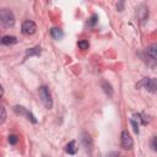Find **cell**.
Masks as SVG:
<instances>
[{
  "label": "cell",
  "instance_id": "6da1fadb",
  "mask_svg": "<svg viewBox=\"0 0 157 157\" xmlns=\"http://www.w3.org/2000/svg\"><path fill=\"white\" fill-rule=\"evenodd\" d=\"M0 22L5 27H12L15 25V15L10 9H0Z\"/></svg>",
  "mask_w": 157,
  "mask_h": 157
},
{
  "label": "cell",
  "instance_id": "7a4b0ae2",
  "mask_svg": "<svg viewBox=\"0 0 157 157\" xmlns=\"http://www.w3.org/2000/svg\"><path fill=\"white\" fill-rule=\"evenodd\" d=\"M38 93H39V98H40L42 103L44 104V107L50 109L53 107V99H52V94H50L49 88L47 86H40L38 90Z\"/></svg>",
  "mask_w": 157,
  "mask_h": 157
},
{
  "label": "cell",
  "instance_id": "3957f363",
  "mask_svg": "<svg viewBox=\"0 0 157 157\" xmlns=\"http://www.w3.org/2000/svg\"><path fill=\"white\" fill-rule=\"evenodd\" d=\"M136 87H144L147 91L155 93L156 92V78L155 77H145L136 85Z\"/></svg>",
  "mask_w": 157,
  "mask_h": 157
},
{
  "label": "cell",
  "instance_id": "277c9868",
  "mask_svg": "<svg viewBox=\"0 0 157 157\" xmlns=\"http://www.w3.org/2000/svg\"><path fill=\"white\" fill-rule=\"evenodd\" d=\"M12 109H13V112H15L16 114L26 117V119H28L31 123H33V124H36V123H37L36 117H34V115H33V114H32L29 110H27L25 107H22V105H15Z\"/></svg>",
  "mask_w": 157,
  "mask_h": 157
},
{
  "label": "cell",
  "instance_id": "5b68a950",
  "mask_svg": "<svg viewBox=\"0 0 157 157\" xmlns=\"http://www.w3.org/2000/svg\"><path fill=\"white\" fill-rule=\"evenodd\" d=\"M120 145L124 150H131L134 146V141L132 137L130 136V134L128 132V130H124L121 132V137H120Z\"/></svg>",
  "mask_w": 157,
  "mask_h": 157
},
{
  "label": "cell",
  "instance_id": "8992f818",
  "mask_svg": "<svg viewBox=\"0 0 157 157\" xmlns=\"http://www.w3.org/2000/svg\"><path fill=\"white\" fill-rule=\"evenodd\" d=\"M21 31H22V33L26 34V36H32V34L36 33V31H37V26H36V23H34L33 21L27 20V21H25V22L22 23Z\"/></svg>",
  "mask_w": 157,
  "mask_h": 157
},
{
  "label": "cell",
  "instance_id": "52a82bcc",
  "mask_svg": "<svg viewBox=\"0 0 157 157\" xmlns=\"http://www.w3.org/2000/svg\"><path fill=\"white\" fill-rule=\"evenodd\" d=\"M81 142H82L85 150L90 152L91 151V147H92V139H91V136L87 132H82L81 134Z\"/></svg>",
  "mask_w": 157,
  "mask_h": 157
},
{
  "label": "cell",
  "instance_id": "ba28073f",
  "mask_svg": "<svg viewBox=\"0 0 157 157\" xmlns=\"http://www.w3.org/2000/svg\"><path fill=\"white\" fill-rule=\"evenodd\" d=\"M146 53H147V56H150V59L152 60V63H155L156 59H157V45L152 44V45L147 47Z\"/></svg>",
  "mask_w": 157,
  "mask_h": 157
},
{
  "label": "cell",
  "instance_id": "9c48e42d",
  "mask_svg": "<svg viewBox=\"0 0 157 157\" xmlns=\"http://www.w3.org/2000/svg\"><path fill=\"white\" fill-rule=\"evenodd\" d=\"M50 34H52V37H53L54 39H56V40L61 39V38L64 37L63 29H60V28H58V27H53V28L50 29Z\"/></svg>",
  "mask_w": 157,
  "mask_h": 157
},
{
  "label": "cell",
  "instance_id": "30bf717a",
  "mask_svg": "<svg viewBox=\"0 0 157 157\" xmlns=\"http://www.w3.org/2000/svg\"><path fill=\"white\" fill-rule=\"evenodd\" d=\"M0 43L4 44V45H10V44L17 43V39H16V37H13V36H5V37H2V38L0 39Z\"/></svg>",
  "mask_w": 157,
  "mask_h": 157
},
{
  "label": "cell",
  "instance_id": "8fae6325",
  "mask_svg": "<svg viewBox=\"0 0 157 157\" xmlns=\"http://www.w3.org/2000/svg\"><path fill=\"white\" fill-rule=\"evenodd\" d=\"M65 151L69 153V155H75L76 152H77V147H76V142L72 140V141H70L67 145H66V147H65Z\"/></svg>",
  "mask_w": 157,
  "mask_h": 157
},
{
  "label": "cell",
  "instance_id": "7c38bea8",
  "mask_svg": "<svg viewBox=\"0 0 157 157\" xmlns=\"http://www.w3.org/2000/svg\"><path fill=\"white\" fill-rule=\"evenodd\" d=\"M39 56L40 55V47H34V48H31V49H27L26 50V59L28 56Z\"/></svg>",
  "mask_w": 157,
  "mask_h": 157
},
{
  "label": "cell",
  "instance_id": "4fadbf2b",
  "mask_svg": "<svg viewBox=\"0 0 157 157\" xmlns=\"http://www.w3.org/2000/svg\"><path fill=\"white\" fill-rule=\"evenodd\" d=\"M102 87H103L104 92H105L109 97H112V96H113V88H112V86H110V83H109V82L103 81V82H102Z\"/></svg>",
  "mask_w": 157,
  "mask_h": 157
},
{
  "label": "cell",
  "instance_id": "5bb4252c",
  "mask_svg": "<svg viewBox=\"0 0 157 157\" xmlns=\"http://www.w3.org/2000/svg\"><path fill=\"white\" fill-rule=\"evenodd\" d=\"M77 45L80 47V49H88V47H90V43H88L87 40L82 39V40H78V42H77Z\"/></svg>",
  "mask_w": 157,
  "mask_h": 157
},
{
  "label": "cell",
  "instance_id": "9a60e30c",
  "mask_svg": "<svg viewBox=\"0 0 157 157\" xmlns=\"http://www.w3.org/2000/svg\"><path fill=\"white\" fill-rule=\"evenodd\" d=\"M5 119H6V110H5V108L2 105H0V124L4 123Z\"/></svg>",
  "mask_w": 157,
  "mask_h": 157
},
{
  "label": "cell",
  "instance_id": "2e32d148",
  "mask_svg": "<svg viewBox=\"0 0 157 157\" xmlns=\"http://www.w3.org/2000/svg\"><path fill=\"white\" fill-rule=\"evenodd\" d=\"M130 124H131V126H132L134 132H135V134H139V123L135 121L134 119H130Z\"/></svg>",
  "mask_w": 157,
  "mask_h": 157
},
{
  "label": "cell",
  "instance_id": "e0dca14e",
  "mask_svg": "<svg viewBox=\"0 0 157 157\" xmlns=\"http://www.w3.org/2000/svg\"><path fill=\"white\" fill-rule=\"evenodd\" d=\"M17 141H18V137H17L16 135H10V136H9V142H10L11 145H16Z\"/></svg>",
  "mask_w": 157,
  "mask_h": 157
},
{
  "label": "cell",
  "instance_id": "ac0fdd59",
  "mask_svg": "<svg viewBox=\"0 0 157 157\" xmlns=\"http://www.w3.org/2000/svg\"><path fill=\"white\" fill-rule=\"evenodd\" d=\"M97 20H98V16H97V15H92V17H91L90 21H88V25H90V26H93V25L97 22Z\"/></svg>",
  "mask_w": 157,
  "mask_h": 157
},
{
  "label": "cell",
  "instance_id": "d6986e66",
  "mask_svg": "<svg viewBox=\"0 0 157 157\" xmlns=\"http://www.w3.org/2000/svg\"><path fill=\"white\" fill-rule=\"evenodd\" d=\"M151 147L153 151H157V146H156V136L152 137V141H151Z\"/></svg>",
  "mask_w": 157,
  "mask_h": 157
},
{
  "label": "cell",
  "instance_id": "ffe728a7",
  "mask_svg": "<svg viewBox=\"0 0 157 157\" xmlns=\"http://www.w3.org/2000/svg\"><path fill=\"white\" fill-rule=\"evenodd\" d=\"M117 9H118V11H123L124 10V2L123 1H119L117 4Z\"/></svg>",
  "mask_w": 157,
  "mask_h": 157
},
{
  "label": "cell",
  "instance_id": "44dd1931",
  "mask_svg": "<svg viewBox=\"0 0 157 157\" xmlns=\"http://www.w3.org/2000/svg\"><path fill=\"white\" fill-rule=\"evenodd\" d=\"M105 157H121V156H120V153H118V152H110V153H108Z\"/></svg>",
  "mask_w": 157,
  "mask_h": 157
},
{
  "label": "cell",
  "instance_id": "7402d4cb",
  "mask_svg": "<svg viewBox=\"0 0 157 157\" xmlns=\"http://www.w3.org/2000/svg\"><path fill=\"white\" fill-rule=\"evenodd\" d=\"M4 96V88H2V86L0 85V98Z\"/></svg>",
  "mask_w": 157,
  "mask_h": 157
}]
</instances>
